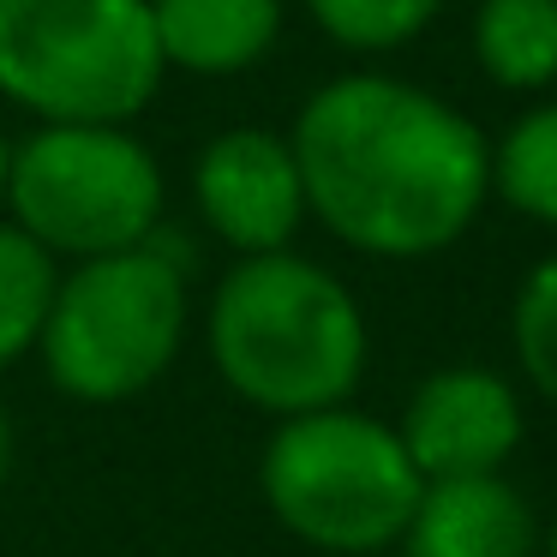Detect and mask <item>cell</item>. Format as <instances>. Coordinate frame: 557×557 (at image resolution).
Wrapping results in <instances>:
<instances>
[{"label":"cell","mask_w":557,"mask_h":557,"mask_svg":"<svg viewBox=\"0 0 557 557\" xmlns=\"http://www.w3.org/2000/svg\"><path fill=\"white\" fill-rule=\"evenodd\" d=\"M306 216L366 258H432L492 198V145L461 109L384 73L330 78L288 133Z\"/></svg>","instance_id":"6da1fadb"},{"label":"cell","mask_w":557,"mask_h":557,"mask_svg":"<svg viewBox=\"0 0 557 557\" xmlns=\"http://www.w3.org/2000/svg\"><path fill=\"white\" fill-rule=\"evenodd\" d=\"M210 360L246 408L276 420L348 408L366 377V312L300 252L240 258L210 300Z\"/></svg>","instance_id":"7a4b0ae2"},{"label":"cell","mask_w":557,"mask_h":557,"mask_svg":"<svg viewBox=\"0 0 557 557\" xmlns=\"http://www.w3.org/2000/svg\"><path fill=\"white\" fill-rule=\"evenodd\" d=\"M258 492L300 545L330 557H377L401 545L425 480L413 473L396 425L360 408H318L270 432Z\"/></svg>","instance_id":"3957f363"},{"label":"cell","mask_w":557,"mask_h":557,"mask_svg":"<svg viewBox=\"0 0 557 557\" xmlns=\"http://www.w3.org/2000/svg\"><path fill=\"white\" fill-rule=\"evenodd\" d=\"M186 342V258L145 240L133 252L85 258L54 282L42 324V372L85 408L133 401L174 366Z\"/></svg>","instance_id":"277c9868"},{"label":"cell","mask_w":557,"mask_h":557,"mask_svg":"<svg viewBox=\"0 0 557 557\" xmlns=\"http://www.w3.org/2000/svg\"><path fill=\"white\" fill-rule=\"evenodd\" d=\"M157 85L150 0H0V97L42 126H126Z\"/></svg>","instance_id":"5b68a950"},{"label":"cell","mask_w":557,"mask_h":557,"mask_svg":"<svg viewBox=\"0 0 557 557\" xmlns=\"http://www.w3.org/2000/svg\"><path fill=\"white\" fill-rule=\"evenodd\" d=\"M7 210L54 264L133 252L157 240L162 169L126 126H42L13 145Z\"/></svg>","instance_id":"8992f818"},{"label":"cell","mask_w":557,"mask_h":557,"mask_svg":"<svg viewBox=\"0 0 557 557\" xmlns=\"http://www.w3.org/2000/svg\"><path fill=\"white\" fill-rule=\"evenodd\" d=\"M396 437L425 485L504 473V461L521 444V396L509 377L485 366H444L420 377Z\"/></svg>","instance_id":"52a82bcc"},{"label":"cell","mask_w":557,"mask_h":557,"mask_svg":"<svg viewBox=\"0 0 557 557\" xmlns=\"http://www.w3.org/2000/svg\"><path fill=\"white\" fill-rule=\"evenodd\" d=\"M193 198L210 234L228 240L240 258L288 252V240L306 222V186L288 138L258 133V126H234L198 150Z\"/></svg>","instance_id":"ba28073f"},{"label":"cell","mask_w":557,"mask_h":557,"mask_svg":"<svg viewBox=\"0 0 557 557\" xmlns=\"http://www.w3.org/2000/svg\"><path fill=\"white\" fill-rule=\"evenodd\" d=\"M408 557H540V521L504 473L432 480L401 533Z\"/></svg>","instance_id":"9c48e42d"},{"label":"cell","mask_w":557,"mask_h":557,"mask_svg":"<svg viewBox=\"0 0 557 557\" xmlns=\"http://www.w3.org/2000/svg\"><path fill=\"white\" fill-rule=\"evenodd\" d=\"M162 66L246 73L282 37V0H150Z\"/></svg>","instance_id":"30bf717a"},{"label":"cell","mask_w":557,"mask_h":557,"mask_svg":"<svg viewBox=\"0 0 557 557\" xmlns=\"http://www.w3.org/2000/svg\"><path fill=\"white\" fill-rule=\"evenodd\" d=\"M473 54L504 90H545L557 78V0H480Z\"/></svg>","instance_id":"8fae6325"},{"label":"cell","mask_w":557,"mask_h":557,"mask_svg":"<svg viewBox=\"0 0 557 557\" xmlns=\"http://www.w3.org/2000/svg\"><path fill=\"white\" fill-rule=\"evenodd\" d=\"M492 193L509 210L557 228V102H540L492 150Z\"/></svg>","instance_id":"7c38bea8"},{"label":"cell","mask_w":557,"mask_h":557,"mask_svg":"<svg viewBox=\"0 0 557 557\" xmlns=\"http://www.w3.org/2000/svg\"><path fill=\"white\" fill-rule=\"evenodd\" d=\"M54 282H61V264L30 234H18L13 222H0V372L18 366L25 354H37Z\"/></svg>","instance_id":"4fadbf2b"},{"label":"cell","mask_w":557,"mask_h":557,"mask_svg":"<svg viewBox=\"0 0 557 557\" xmlns=\"http://www.w3.org/2000/svg\"><path fill=\"white\" fill-rule=\"evenodd\" d=\"M306 7H312L318 30L330 42L360 49V54H384L420 37L444 0H306Z\"/></svg>","instance_id":"5bb4252c"},{"label":"cell","mask_w":557,"mask_h":557,"mask_svg":"<svg viewBox=\"0 0 557 557\" xmlns=\"http://www.w3.org/2000/svg\"><path fill=\"white\" fill-rule=\"evenodd\" d=\"M509 342H516L521 377L557 408V258H540L521 276L509 306Z\"/></svg>","instance_id":"9a60e30c"},{"label":"cell","mask_w":557,"mask_h":557,"mask_svg":"<svg viewBox=\"0 0 557 557\" xmlns=\"http://www.w3.org/2000/svg\"><path fill=\"white\" fill-rule=\"evenodd\" d=\"M13 461H18V432H13L7 401H0V492H7V480H13Z\"/></svg>","instance_id":"2e32d148"},{"label":"cell","mask_w":557,"mask_h":557,"mask_svg":"<svg viewBox=\"0 0 557 557\" xmlns=\"http://www.w3.org/2000/svg\"><path fill=\"white\" fill-rule=\"evenodd\" d=\"M7 174H13V145L0 138V210H7Z\"/></svg>","instance_id":"e0dca14e"},{"label":"cell","mask_w":557,"mask_h":557,"mask_svg":"<svg viewBox=\"0 0 557 557\" xmlns=\"http://www.w3.org/2000/svg\"><path fill=\"white\" fill-rule=\"evenodd\" d=\"M540 552H545V557H557V521H552V528L540 533Z\"/></svg>","instance_id":"ac0fdd59"}]
</instances>
